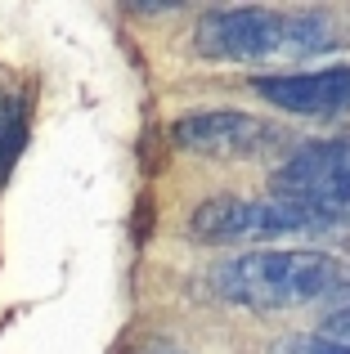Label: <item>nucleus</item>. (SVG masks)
Wrapping results in <instances>:
<instances>
[{
	"instance_id": "obj_1",
	"label": "nucleus",
	"mask_w": 350,
	"mask_h": 354,
	"mask_svg": "<svg viewBox=\"0 0 350 354\" xmlns=\"http://www.w3.org/2000/svg\"><path fill=\"white\" fill-rule=\"evenodd\" d=\"M350 45V18L274 14V9H211L193 27V50L207 63H283Z\"/></svg>"
},
{
	"instance_id": "obj_2",
	"label": "nucleus",
	"mask_w": 350,
	"mask_h": 354,
	"mask_svg": "<svg viewBox=\"0 0 350 354\" xmlns=\"http://www.w3.org/2000/svg\"><path fill=\"white\" fill-rule=\"evenodd\" d=\"M225 301L243 310H297L346 287V265L328 251H243L211 269Z\"/></svg>"
},
{
	"instance_id": "obj_3",
	"label": "nucleus",
	"mask_w": 350,
	"mask_h": 354,
	"mask_svg": "<svg viewBox=\"0 0 350 354\" xmlns=\"http://www.w3.org/2000/svg\"><path fill=\"white\" fill-rule=\"evenodd\" d=\"M333 220L315 216L288 198H207L189 216L193 238L202 242H252V238H292L319 234Z\"/></svg>"
},
{
	"instance_id": "obj_4",
	"label": "nucleus",
	"mask_w": 350,
	"mask_h": 354,
	"mask_svg": "<svg viewBox=\"0 0 350 354\" xmlns=\"http://www.w3.org/2000/svg\"><path fill=\"white\" fill-rule=\"evenodd\" d=\"M274 198L310 207L324 220L350 216V139H319L306 144L270 175Z\"/></svg>"
},
{
	"instance_id": "obj_5",
	"label": "nucleus",
	"mask_w": 350,
	"mask_h": 354,
	"mask_svg": "<svg viewBox=\"0 0 350 354\" xmlns=\"http://www.w3.org/2000/svg\"><path fill=\"white\" fill-rule=\"evenodd\" d=\"M171 139L189 153L220 157V162H243V157H261L283 144V130L252 113H234V108H211V113H189L171 126Z\"/></svg>"
},
{
	"instance_id": "obj_6",
	"label": "nucleus",
	"mask_w": 350,
	"mask_h": 354,
	"mask_svg": "<svg viewBox=\"0 0 350 354\" xmlns=\"http://www.w3.org/2000/svg\"><path fill=\"white\" fill-rule=\"evenodd\" d=\"M252 90L261 99H270L283 113L301 117H333L350 113V63L324 72H288V77H256Z\"/></svg>"
},
{
	"instance_id": "obj_7",
	"label": "nucleus",
	"mask_w": 350,
	"mask_h": 354,
	"mask_svg": "<svg viewBox=\"0 0 350 354\" xmlns=\"http://www.w3.org/2000/svg\"><path fill=\"white\" fill-rule=\"evenodd\" d=\"M23 139H27V108H23V99L9 90L5 95V117H0V184H5L9 171H14V157H18V148H23Z\"/></svg>"
},
{
	"instance_id": "obj_8",
	"label": "nucleus",
	"mask_w": 350,
	"mask_h": 354,
	"mask_svg": "<svg viewBox=\"0 0 350 354\" xmlns=\"http://www.w3.org/2000/svg\"><path fill=\"white\" fill-rule=\"evenodd\" d=\"M283 354H350V346L328 341V337H301V341H288Z\"/></svg>"
},
{
	"instance_id": "obj_9",
	"label": "nucleus",
	"mask_w": 350,
	"mask_h": 354,
	"mask_svg": "<svg viewBox=\"0 0 350 354\" xmlns=\"http://www.w3.org/2000/svg\"><path fill=\"white\" fill-rule=\"evenodd\" d=\"M324 337L328 341H342V346H350V305H342V310H333L324 319Z\"/></svg>"
},
{
	"instance_id": "obj_10",
	"label": "nucleus",
	"mask_w": 350,
	"mask_h": 354,
	"mask_svg": "<svg viewBox=\"0 0 350 354\" xmlns=\"http://www.w3.org/2000/svg\"><path fill=\"white\" fill-rule=\"evenodd\" d=\"M140 354H180L175 346H149V350H140Z\"/></svg>"
},
{
	"instance_id": "obj_11",
	"label": "nucleus",
	"mask_w": 350,
	"mask_h": 354,
	"mask_svg": "<svg viewBox=\"0 0 350 354\" xmlns=\"http://www.w3.org/2000/svg\"><path fill=\"white\" fill-rule=\"evenodd\" d=\"M0 117H5V95H0Z\"/></svg>"
}]
</instances>
